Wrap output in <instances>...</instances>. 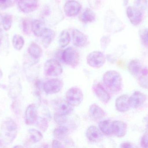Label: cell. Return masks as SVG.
Here are the masks:
<instances>
[{"label":"cell","mask_w":148,"mask_h":148,"mask_svg":"<svg viewBox=\"0 0 148 148\" xmlns=\"http://www.w3.org/2000/svg\"><path fill=\"white\" fill-rule=\"evenodd\" d=\"M89 114L92 119L95 120H100L105 115L104 110L96 104L90 105L89 109Z\"/></svg>","instance_id":"cell-23"},{"label":"cell","mask_w":148,"mask_h":148,"mask_svg":"<svg viewBox=\"0 0 148 148\" xmlns=\"http://www.w3.org/2000/svg\"><path fill=\"white\" fill-rule=\"evenodd\" d=\"M37 126L42 132H45L47 130L49 123L47 119L42 117H38L37 120Z\"/></svg>","instance_id":"cell-32"},{"label":"cell","mask_w":148,"mask_h":148,"mask_svg":"<svg viewBox=\"0 0 148 148\" xmlns=\"http://www.w3.org/2000/svg\"><path fill=\"white\" fill-rule=\"evenodd\" d=\"M28 52L32 58L36 60L40 58L42 54V50L41 47L38 44L34 42L29 45Z\"/></svg>","instance_id":"cell-25"},{"label":"cell","mask_w":148,"mask_h":148,"mask_svg":"<svg viewBox=\"0 0 148 148\" xmlns=\"http://www.w3.org/2000/svg\"><path fill=\"white\" fill-rule=\"evenodd\" d=\"M103 81L105 86L113 93H118L122 89L121 76L115 70H109L106 72L103 76Z\"/></svg>","instance_id":"cell-1"},{"label":"cell","mask_w":148,"mask_h":148,"mask_svg":"<svg viewBox=\"0 0 148 148\" xmlns=\"http://www.w3.org/2000/svg\"><path fill=\"white\" fill-rule=\"evenodd\" d=\"M135 4L136 8L143 11L147 9L148 1L147 0H136Z\"/></svg>","instance_id":"cell-36"},{"label":"cell","mask_w":148,"mask_h":148,"mask_svg":"<svg viewBox=\"0 0 148 148\" xmlns=\"http://www.w3.org/2000/svg\"><path fill=\"white\" fill-rule=\"evenodd\" d=\"M90 7L93 8H97L100 7L102 3V0H88Z\"/></svg>","instance_id":"cell-39"},{"label":"cell","mask_w":148,"mask_h":148,"mask_svg":"<svg viewBox=\"0 0 148 148\" xmlns=\"http://www.w3.org/2000/svg\"><path fill=\"white\" fill-rule=\"evenodd\" d=\"M74 107L66 100H61L56 102L55 108L56 113L60 114L68 115L73 112Z\"/></svg>","instance_id":"cell-15"},{"label":"cell","mask_w":148,"mask_h":148,"mask_svg":"<svg viewBox=\"0 0 148 148\" xmlns=\"http://www.w3.org/2000/svg\"><path fill=\"white\" fill-rule=\"evenodd\" d=\"M31 28L34 34L36 36L40 37L46 28L45 22L43 20H34L32 21Z\"/></svg>","instance_id":"cell-22"},{"label":"cell","mask_w":148,"mask_h":148,"mask_svg":"<svg viewBox=\"0 0 148 148\" xmlns=\"http://www.w3.org/2000/svg\"><path fill=\"white\" fill-rule=\"evenodd\" d=\"M146 100V96L144 94L140 91H135L130 97L129 102L130 107L136 109L144 104Z\"/></svg>","instance_id":"cell-14"},{"label":"cell","mask_w":148,"mask_h":148,"mask_svg":"<svg viewBox=\"0 0 148 148\" xmlns=\"http://www.w3.org/2000/svg\"><path fill=\"white\" fill-rule=\"evenodd\" d=\"M139 83L141 87L148 89V76H143L139 78Z\"/></svg>","instance_id":"cell-38"},{"label":"cell","mask_w":148,"mask_h":148,"mask_svg":"<svg viewBox=\"0 0 148 148\" xmlns=\"http://www.w3.org/2000/svg\"><path fill=\"white\" fill-rule=\"evenodd\" d=\"M129 97L127 94H123L120 96L116 100V107L117 111L120 112H126L130 109L129 102Z\"/></svg>","instance_id":"cell-19"},{"label":"cell","mask_w":148,"mask_h":148,"mask_svg":"<svg viewBox=\"0 0 148 148\" xmlns=\"http://www.w3.org/2000/svg\"><path fill=\"white\" fill-rule=\"evenodd\" d=\"M143 11L135 7L129 6L127 8V16L130 23L135 26L139 25L141 23L143 17Z\"/></svg>","instance_id":"cell-10"},{"label":"cell","mask_w":148,"mask_h":148,"mask_svg":"<svg viewBox=\"0 0 148 148\" xmlns=\"http://www.w3.org/2000/svg\"><path fill=\"white\" fill-rule=\"evenodd\" d=\"M66 116L60 114L56 113L54 115V120L56 123L59 125H62L66 123L67 121Z\"/></svg>","instance_id":"cell-35"},{"label":"cell","mask_w":148,"mask_h":148,"mask_svg":"<svg viewBox=\"0 0 148 148\" xmlns=\"http://www.w3.org/2000/svg\"><path fill=\"white\" fill-rule=\"evenodd\" d=\"M12 43L13 47L16 50H20L24 46V39L20 35H15L12 39Z\"/></svg>","instance_id":"cell-30"},{"label":"cell","mask_w":148,"mask_h":148,"mask_svg":"<svg viewBox=\"0 0 148 148\" xmlns=\"http://www.w3.org/2000/svg\"><path fill=\"white\" fill-rule=\"evenodd\" d=\"M99 128L102 133L106 136H110L113 134L112 122L110 120L101 121L99 123Z\"/></svg>","instance_id":"cell-26"},{"label":"cell","mask_w":148,"mask_h":148,"mask_svg":"<svg viewBox=\"0 0 148 148\" xmlns=\"http://www.w3.org/2000/svg\"><path fill=\"white\" fill-rule=\"evenodd\" d=\"M32 22H30L28 19H24L22 23V28L24 34L29 35L32 31L31 28Z\"/></svg>","instance_id":"cell-33"},{"label":"cell","mask_w":148,"mask_h":148,"mask_svg":"<svg viewBox=\"0 0 148 148\" xmlns=\"http://www.w3.org/2000/svg\"><path fill=\"white\" fill-rule=\"evenodd\" d=\"M141 145L143 147L148 148V132H146L141 139Z\"/></svg>","instance_id":"cell-40"},{"label":"cell","mask_w":148,"mask_h":148,"mask_svg":"<svg viewBox=\"0 0 148 148\" xmlns=\"http://www.w3.org/2000/svg\"><path fill=\"white\" fill-rule=\"evenodd\" d=\"M63 86L64 83L62 80L57 78L50 79L43 84V90L47 94H54L59 93Z\"/></svg>","instance_id":"cell-8"},{"label":"cell","mask_w":148,"mask_h":148,"mask_svg":"<svg viewBox=\"0 0 148 148\" xmlns=\"http://www.w3.org/2000/svg\"><path fill=\"white\" fill-rule=\"evenodd\" d=\"M28 133L29 139L33 143H37L40 141L43 138L42 133L34 129H29Z\"/></svg>","instance_id":"cell-28"},{"label":"cell","mask_w":148,"mask_h":148,"mask_svg":"<svg viewBox=\"0 0 148 148\" xmlns=\"http://www.w3.org/2000/svg\"><path fill=\"white\" fill-rule=\"evenodd\" d=\"M69 132L67 127L64 126H60L53 131V135L56 138L62 140L66 137Z\"/></svg>","instance_id":"cell-29"},{"label":"cell","mask_w":148,"mask_h":148,"mask_svg":"<svg viewBox=\"0 0 148 148\" xmlns=\"http://www.w3.org/2000/svg\"><path fill=\"white\" fill-rule=\"evenodd\" d=\"M2 40V34L1 33V31H0V45H1V42Z\"/></svg>","instance_id":"cell-45"},{"label":"cell","mask_w":148,"mask_h":148,"mask_svg":"<svg viewBox=\"0 0 148 148\" xmlns=\"http://www.w3.org/2000/svg\"><path fill=\"white\" fill-rule=\"evenodd\" d=\"M121 147L122 148H130L132 147V146L129 142H124L121 144Z\"/></svg>","instance_id":"cell-43"},{"label":"cell","mask_w":148,"mask_h":148,"mask_svg":"<svg viewBox=\"0 0 148 148\" xmlns=\"http://www.w3.org/2000/svg\"><path fill=\"white\" fill-rule=\"evenodd\" d=\"M52 147L53 148H63L64 146L59 141L54 140L53 141L52 143Z\"/></svg>","instance_id":"cell-42"},{"label":"cell","mask_w":148,"mask_h":148,"mask_svg":"<svg viewBox=\"0 0 148 148\" xmlns=\"http://www.w3.org/2000/svg\"><path fill=\"white\" fill-rule=\"evenodd\" d=\"M95 13L90 8L84 10L80 17V21L84 23H88L93 22L96 20Z\"/></svg>","instance_id":"cell-24"},{"label":"cell","mask_w":148,"mask_h":148,"mask_svg":"<svg viewBox=\"0 0 148 148\" xmlns=\"http://www.w3.org/2000/svg\"><path fill=\"white\" fill-rule=\"evenodd\" d=\"M86 134L88 140L91 142H99L102 140L103 138L101 131L95 126L88 127L86 131Z\"/></svg>","instance_id":"cell-13"},{"label":"cell","mask_w":148,"mask_h":148,"mask_svg":"<svg viewBox=\"0 0 148 148\" xmlns=\"http://www.w3.org/2000/svg\"><path fill=\"white\" fill-rule=\"evenodd\" d=\"M113 134L117 137L121 138L126 135L127 132V125L123 121L115 120L112 122Z\"/></svg>","instance_id":"cell-20"},{"label":"cell","mask_w":148,"mask_h":148,"mask_svg":"<svg viewBox=\"0 0 148 148\" xmlns=\"http://www.w3.org/2000/svg\"><path fill=\"white\" fill-rule=\"evenodd\" d=\"M128 69L131 74L139 77L147 75L148 70L143 67L141 63L138 60H132L130 62Z\"/></svg>","instance_id":"cell-9"},{"label":"cell","mask_w":148,"mask_h":148,"mask_svg":"<svg viewBox=\"0 0 148 148\" xmlns=\"http://www.w3.org/2000/svg\"><path fill=\"white\" fill-rule=\"evenodd\" d=\"M17 0H0V8L7 9L14 5Z\"/></svg>","instance_id":"cell-34"},{"label":"cell","mask_w":148,"mask_h":148,"mask_svg":"<svg viewBox=\"0 0 148 148\" xmlns=\"http://www.w3.org/2000/svg\"><path fill=\"white\" fill-rule=\"evenodd\" d=\"M94 90L97 98L104 104H107L110 99L108 92L101 83H98L94 86Z\"/></svg>","instance_id":"cell-17"},{"label":"cell","mask_w":148,"mask_h":148,"mask_svg":"<svg viewBox=\"0 0 148 148\" xmlns=\"http://www.w3.org/2000/svg\"><path fill=\"white\" fill-rule=\"evenodd\" d=\"M44 69L45 74L49 76H58L63 72L62 66L60 62L55 59L47 60L44 64Z\"/></svg>","instance_id":"cell-5"},{"label":"cell","mask_w":148,"mask_h":148,"mask_svg":"<svg viewBox=\"0 0 148 148\" xmlns=\"http://www.w3.org/2000/svg\"><path fill=\"white\" fill-rule=\"evenodd\" d=\"M110 41V38L108 36H103L100 40V44L101 48L103 50H105L109 44Z\"/></svg>","instance_id":"cell-37"},{"label":"cell","mask_w":148,"mask_h":148,"mask_svg":"<svg viewBox=\"0 0 148 148\" xmlns=\"http://www.w3.org/2000/svg\"><path fill=\"white\" fill-rule=\"evenodd\" d=\"M17 133V125L11 119L4 121L1 126L0 138L4 143L9 144L15 139Z\"/></svg>","instance_id":"cell-2"},{"label":"cell","mask_w":148,"mask_h":148,"mask_svg":"<svg viewBox=\"0 0 148 148\" xmlns=\"http://www.w3.org/2000/svg\"><path fill=\"white\" fill-rule=\"evenodd\" d=\"M122 23L112 12L106 15L104 20V27L109 32H118L123 28Z\"/></svg>","instance_id":"cell-4"},{"label":"cell","mask_w":148,"mask_h":148,"mask_svg":"<svg viewBox=\"0 0 148 148\" xmlns=\"http://www.w3.org/2000/svg\"><path fill=\"white\" fill-rule=\"evenodd\" d=\"M13 16L11 14H6L3 17L2 20L3 29L6 31L9 30L13 24Z\"/></svg>","instance_id":"cell-31"},{"label":"cell","mask_w":148,"mask_h":148,"mask_svg":"<svg viewBox=\"0 0 148 148\" xmlns=\"http://www.w3.org/2000/svg\"><path fill=\"white\" fill-rule=\"evenodd\" d=\"M73 43L76 47H82L85 46L88 41L87 36L79 30L74 29L72 31Z\"/></svg>","instance_id":"cell-16"},{"label":"cell","mask_w":148,"mask_h":148,"mask_svg":"<svg viewBox=\"0 0 148 148\" xmlns=\"http://www.w3.org/2000/svg\"><path fill=\"white\" fill-rule=\"evenodd\" d=\"M55 32L53 30L46 28L40 37L42 43L45 48L49 47L55 37Z\"/></svg>","instance_id":"cell-21"},{"label":"cell","mask_w":148,"mask_h":148,"mask_svg":"<svg viewBox=\"0 0 148 148\" xmlns=\"http://www.w3.org/2000/svg\"><path fill=\"white\" fill-rule=\"evenodd\" d=\"M82 9V5L77 1L70 0L65 3L64 11L65 14L69 17H73L79 14Z\"/></svg>","instance_id":"cell-11"},{"label":"cell","mask_w":148,"mask_h":148,"mask_svg":"<svg viewBox=\"0 0 148 148\" xmlns=\"http://www.w3.org/2000/svg\"><path fill=\"white\" fill-rule=\"evenodd\" d=\"M66 99L67 101L73 107H78L83 101V94L79 88L72 87L67 91Z\"/></svg>","instance_id":"cell-6"},{"label":"cell","mask_w":148,"mask_h":148,"mask_svg":"<svg viewBox=\"0 0 148 148\" xmlns=\"http://www.w3.org/2000/svg\"><path fill=\"white\" fill-rule=\"evenodd\" d=\"M146 121L148 123V114L147 116L146 117Z\"/></svg>","instance_id":"cell-46"},{"label":"cell","mask_w":148,"mask_h":148,"mask_svg":"<svg viewBox=\"0 0 148 148\" xmlns=\"http://www.w3.org/2000/svg\"><path fill=\"white\" fill-rule=\"evenodd\" d=\"M3 18V17L2 16L1 14L0 13V24L2 23Z\"/></svg>","instance_id":"cell-44"},{"label":"cell","mask_w":148,"mask_h":148,"mask_svg":"<svg viewBox=\"0 0 148 148\" xmlns=\"http://www.w3.org/2000/svg\"><path fill=\"white\" fill-rule=\"evenodd\" d=\"M18 6L23 13H31L37 9L38 2L37 0H19Z\"/></svg>","instance_id":"cell-12"},{"label":"cell","mask_w":148,"mask_h":148,"mask_svg":"<svg viewBox=\"0 0 148 148\" xmlns=\"http://www.w3.org/2000/svg\"><path fill=\"white\" fill-rule=\"evenodd\" d=\"M88 65L93 68L101 67L106 62V57L104 54L100 51H94L90 53L87 56Z\"/></svg>","instance_id":"cell-7"},{"label":"cell","mask_w":148,"mask_h":148,"mask_svg":"<svg viewBox=\"0 0 148 148\" xmlns=\"http://www.w3.org/2000/svg\"><path fill=\"white\" fill-rule=\"evenodd\" d=\"M141 38L146 43H148V28L143 30L141 32Z\"/></svg>","instance_id":"cell-41"},{"label":"cell","mask_w":148,"mask_h":148,"mask_svg":"<svg viewBox=\"0 0 148 148\" xmlns=\"http://www.w3.org/2000/svg\"><path fill=\"white\" fill-rule=\"evenodd\" d=\"M71 41V36L68 31L62 30L60 34L59 38V44L61 48H65Z\"/></svg>","instance_id":"cell-27"},{"label":"cell","mask_w":148,"mask_h":148,"mask_svg":"<svg viewBox=\"0 0 148 148\" xmlns=\"http://www.w3.org/2000/svg\"><path fill=\"white\" fill-rule=\"evenodd\" d=\"M62 60L68 66L76 67L78 65L80 60L79 53L75 48L69 47L62 51Z\"/></svg>","instance_id":"cell-3"},{"label":"cell","mask_w":148,"mask_h":148,"mask_svg":"<svg viewBox=\"0 0 148 148\" xmlns=\"http://www.w3.org/2000/svg\"><path fill=\"white\" fill-rule=\"evenodd\" d=\"M37 108L34 104H30L27 107L25 112V120L26 124L31 125L37 120Z\"/></svg>","instance_id":"cell-18"}]
</instances>
